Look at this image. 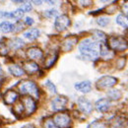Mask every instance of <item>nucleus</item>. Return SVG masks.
<instances>
[{"label":"nucleus","instance_id":"nucleus-1","mask_svg":"<svg viewBox=\"0 0 128 128\" xmlns=\"http://www.w3.org/2000/svg\"><path fill=\"white\" fill-rule=\"evenodd\" d=\"M79 50L85 58L89 60H96L100 55V44L91 38H85L79 44Z\"/></svg>","mask_w":128,"mask_h":128},{"label":"nucleus","instance_id":"nucleus-2","mask_svg":"<svg viewBox=\"0 0 128 128\" xmlns=\"http://www.w3.org/2000/svg\"><path fill=\"white\" fill-rule=\"evenodd\" d=\"M108 46L115 51H124L128 48V42L123 36H110L108 40Z\"/></svg>","mask_w":128,"mask_h":128},{"label":"nucleus","instance_id":"nucleus-3","mask_svg":"<svg viewBox=\"0 0 128 128\" xmlns=\"http://www.w3.org/2000/svg\"><path fill=\"white\" fill-rule=\"evenodd\" d=\"M19 89H20L21 93L28 94L30 96H32L34 98H38V96H40L38 89L36 85L34 82H32V81H25V82H23L19 86Z\"/></svg>","mask_w":128,"mask_h":128},{"label":"nucleus","instance_id":"nucleus-4","mask_svg":"<svg viewBox=\"0 0 128 128\" xmlns=\"http://www.w3.org/2000/svg\"><path fill=\"white\" fill-rule=\"evenodd\" d=\"M52 120L54 121L55 125L58 128H68L71 124V119L68 113L65 112H58L53 115Z\"/></svg>","mask_w":128,"mask_h":128},{"label":"nucleus","instance_id":"nucleus-5","mask_svg":"<svg viewBox=\"0 0 128 128\" xmlns=\"http://www.w3.org/2000/svg\"><path fill=\"white\" fill-rule=\"evenodd\" d=\"M117 83V79L112 76H104L96 82V88L98 90H106L113 87Z\"/></svg>","mask_w":128,"mask_h":128},{"label":"nucleus","instance_id":"nucleus-6","mask_svg":"<svg viewBox=\"0 0 128 128\" xmlns=\"http://www.w3.org/2000/svg\"><path fill=\"white\" fill-rule=\"evenodd\" d=\"M110 128H128V119L122 115H115L108 121Z\"/></svg>","mask_w":128,"mask_h":128},{"label":"nucleus","instance_id":"nucleus-7","mask_svg":"<svg viewBox=\"0 0 128 128\" xmlns=\"http://www.w3.org/2000/svg\"><path fill=\"white\" fill-rule=\"evenodd\" d=\"M21 102L23 104L24 110H25V113L27 115H31L32 113H34V112L36 108V104L34 102V100L31 98V96H24L21 100Z\"/></svg>","mask_w":128,"mask_h":128},{"label":"nucleus","instance_id":"nucleus-8","mask_svg":"<svg viewBox=\"0 0 128 128\" xmlns=\"http://www.w3.org/2000/svg\"><path fill=\"white\" fill-rule=\"evenodd\" d=\"M70 24H71V21H70L69 17L67 15H61V16H58L56 18L54 26L58 32H63L70 26Z\"/></svg>","mask_w":128,"mask_h":128},{"label":"nucleus","instance_id":"nucleus-9","mask_svg":"<svg viewBox=\"0 0 128 128\" xmlns=\"http://www.w3.org/2000/svg\"><path fill=\"white\" fill-rule=\"evenodd\" d=\"M68 100L63 96H57L56 98H54L51 102V108L55 112H60L63 110L64 108H66Z\"/></svg>","mask_w":128,"mask_h":128},{"label":"nucleus","instance_id":"nucleus-10","mask_svg":"<svg viewBox=\"0 0 128 128\" xmlns=\"http://www.w3.org/2000/svg\"><path fill=\"white\" fill-rule=\"evenodd\" d=\"M77 104H78V106H79L81 112L86 113V114L91 113L92 110H93V106H92L91 102L88 100L86 98H80L78 100Z\"/></svg>","mask_w":128,"mask_h":128},{"label":"nucleus","instance_id":"nucleus-11","mask_svg":"<svg viewBox=\"0 0 128 128\" xmlns=\"http://www.w3.org/2000/svg\"><path fill=\"white\" fill-rule=\"evenodd\" d=\"M77 42H78V38L76 36H68L63 40V42L61 44V49L63 51H70L74 48V46L77 44Z\"/></svg>","mask_w":128,"mask_h":128},{"label":"nucleus","instance_id":"nucleus-12","mask_svg":"<svg viewBox=\"0 0 128 128\" xmlns=\"http://www.w3.org/2000/svg\"><path fill=\"white\" fill-rule=\"evenodd\" d=\"M42 51L38 48H30L27 50V56L31 60H40L42 58Z\"/></svg>","mask_w":128,"mask_h":128},{"label":"nucleus","instance_id":"nucleus-13","mask_svg":"<svg viewBox=\"0 0 128 128\" xmlns=\"http://www.w3.org/2000/svg\"><path fill=\"white\" fill-rule=\"evenodd\" d=\"M110 108V102L108 98H100L96 102V108L100 112H108Z\"/></svg>","mask_w":128,"mask_h":128},{"label":"nucleus","instance_id":"nucleus-14","mask_svg":"<svg viewBox=\"0 0 128 128\" xmlns=\"http://www.w3.org/2000/svg\"><path fill=\"white\" fill-rule=\"evenodd\" d=\"M75 89L77 91H79L81 93L87 94L92 90V84L90 81H83V82H79L77 84H75Z\"/></svg>","mask_w":128,"mask_h":128},{"label":"nucleus","instance_id":"nucleus-15","mask_svg":"<svg viewBox=\"0 0 128 128\" xmlns=\"http://www.w3.org/2000/svg\"><path fill=\"white\" fill-rule=\"evenodd\" d=\"M18 93H16L15 91H7L5 94H4V96H3V100H4V102L7 104H12L16 102L18 100Z\"/></svg>","mask_w":128,"mask_h":128},{"label":"nucleus","instance_id":"nucleus-16","mask_svg":"<svg viewBox=\"0 0 128 128\" xmlns=\"http://www.w3.org/2000/svg\"><path fill=\"white\" fill-rule=\"evenodd\" d=\"M24 71L28 74H34L38 71V65L34 61H26L24 63Z\"/></svg>","mask_w":128,"mask_h":128},{"label":"nucleus","instance_id":"nucleus-17","mask_svg":"<svg viewBox=\"0 0 128 128\" xmlns=\"http://www.w3.org/2000/svg\"><path fill=\"white\" fill-rule=\"evenodd\" d=\"M8 69H9L10 73H11L13 76H15V77H21V76H23V75L25 74L24 69H23L20 65H18V64H11V65L8 67Z\"/></svg>","mask_w":128,"mask_h":128},{"label":"nucleus","instance_id":"nucleus-18","mask_svg":"<svg viewBox=\"0 0 128 128\" xmlns=\"http://www.w3.org/2000/svg\"><path fill=\"white\" fill-rule=\"evenodd\" d=\"M93 38H94V42H96L98 44L100 42V44H104L106 40V34L102 32V31H98V30L93 32Z\"/></svg>","mask_w":128,"mask_h":128},{"label":"nucleus","instance_id":"nucleus-19","mask_svg":"<svg viewBox=\"0 0 128 128\" xmlns=\"http://www.w3.org/2000/svg\"><path fill=\"white\" fill-rule=\"evenodd\" d=\"M57 57H58V55H57L56 52L48 54V56H46V60H44V67L46 68H50L51 66H53L54 63L56 62Z\"/></svg>","mask_w":128,"mask_h":128},{"label":"nucleus","instance_id":"nucleus-20","mask_svg":"<svg viewBox=\"0 0 128 128\" xmlns=\"http://www.w3.org/2000/svg\"><path fill=\"white\" fill-rule=\"evenodd\" d=\"M24 36L29 40H34L40 36V31L38 29H30L24 32Z\"/></svg>","mask_w":128,"mask_h":128},{"label":"nucleus","instance_id":"nucleus-21","mask_svg":"<svg viewBox=\"0 0 128 128\" xmlns=\"http://www.w3.org/2000/svg\"><path fill=\"white\" fill-rule=\"evenodd\" d=\"M14 28H15V26L12 25L11 23L7 22V21H4V22H2V23L0 24V31L2 32H5V34L15 31Z\"/></svg>","mask_w":128,"mask_h":128},{"label":"nucleus","instance_id":"nucleus-22","mask_svg":"<svg viewBox=\"0 0 128 128\" xmlns=\"http://www.w3.org/2000/svg\"><path fill=\"white\" fill-rule=\"evenodd\" d=\"M100 55L104 58H108V57H112V51L108 49L106 44H100Z\"/></svg>","mask_w":128,"mask_h":128},{"label":"nucleus","instance_id":"nucleus-23","mask_svg":"<svg viewBox=\"0 0 128 128\" xmlns=\"http://www.w3.org/2000/svg\"><path fill=\"white\" fill-rule=\"evenodd\" d=\"M9 46H10V48H13V49H19V48H21L24 46V42L20 38H12L10 40Z\"/></svg>","mask_w":128,"mask_h":128},{"label":"nucleus","instance_id":"nucleus-24","mask_svg":"<svg viewBox=\"0 0 128 128\" xmlns=\"http://www.w3.org/2000/svg\"><path fill=\"white\" fill-rule=\"evenodd\" d=\"M116 23L119 26H121V27H123L125 29H128V16H125L124 14L118 15L117 18H116Z\"/></svg>","mask_w":128,"mask_h":128},{"label":"nucleus","instance_id":"nucleus-25","mask_svg":"<svg viewBox=\"0 0 128 128\" xmlns=\"http://www.w3.org/2000/svg\"><path fill=\"white\" fill-rule=\"evenodd\" d=\"M108 96L112 100H119L121 98L122 95H121V92L118 91V90H110L108 93Z\"/></svg>","mask_w":128,"mask_h":128},{"label":"nucleus","instance_id":"nucleus-26","mask_svg":"<svg viewBox=\"0 0 128 128\" xmlns=\"http://www.w3.org/2000/svg\"><path fill=\"white\" fill-rule=\"evenodd\" d=\"M25 112V110H24V106H23V104L21 102H19L18 104H15V106L13 108V112L17 114V115H19V114H21V113H23V112Z\"/></svg>","mask_w":128,"mask_h":128},{"label":"nucleus","instance_id":"nucleus-27","mask_svg":"<svg viewBox=\"0 0 128 128\" xmlns=\"http://www.w3.org/2000/svg\"><path fill=\"white\" fill-rule=\"evenodd\" d=\"M44 128H58L55 125V123H54V121L52 120L51 117H48L46 119H44Z\"/></svg>","mask_w":128,"mask_h":128},{"label":"nucleus","instance_id":"nucleus-28","mask_svg":"<svg viewBox=\"0 0 128 128\" xmlns=\"http://www.w3.org/2000/svg\"><path fill=\"white\" fill-rule=\"evenodd\" d=\"M96 23L102 27H106L110 24V19L108 17H98V20H96Z\"/></svg>","mask_w":128,"mask_h":128},{"label":"nucleus","instance_id":"nucleus-29","mask_svg":"<svg viewBox=\"0 0 128 128\" xmlns=\"http://www.w3.org/2000/svg\"><path fill=\"white\" fill-rule=\"evenodd\" d=\"M44 16L46 18H54V17L58 16V12L55 9H50V10H46L44 12Z\"/></svg>","mask_w":128,"mask_h":128},{"label":"nucleus","instance_id":"nucleus-30","mask_svg":"<svg viewBox=\"0 0 128 128\" xmlns=\"http://www.w3.org/2000/svg\"><path fill=\"white\" fill-rule=\"evenodd\" d=\"M24 15V13L20 10V9H17L15 11H13V12H11V18H13V19H16V20H19V19H21L22 17Z\"/></svg>","mask_w":128,"mask_h":128},{"label":"nucleus","instance_id":"nucleus-31","mask_svg":"<svg viewBox=\"0 0 128 128\" xmlns=\"http://www.w3.org/2000/svg\"><path fill=\"white\" fill-rule=\"evenodd\" d=\"M19 9H20L23 13H25V12H30V11L32 10V5H31L30 3H25V4H23Z\"/></svg>","mask_w":128,"mask_h":128},{"label":"nucleus","instance_id":"nucleus-32","mask_svg":"<svg viewBox=\"0 0 128 128\" xmlns=\"http://www.w3.org/2000/svg\"><path fill=\"white\" fill-rule=\"evenodd\" d=\"M88 128H106V126H104V123H102V122H100V121H93V122L88 126Z\"/></svg>","mask_w":128,"mask_h":128},{"label":"nucleus","instance_id":"nucleus-33","mask_svg":"<svg viewBox=\"0 0 128 128\" xmlns=\"http://www.w3.org/2000/svg\"><path fill=\"white\" fill-rule=\"evenodd\" d=\"M46 86L48 89L50 90V92H52V93H56V88H55V86H54V85H53V84H52L49 80L46 81Z\"/></svg>","mask_w":128,"mask_h":128},{"label":"nucleus","instance_id":"nucleus-34","mask_svg":"<svg viewBox=\"0 0 128 128\" xmlns=\"http://www.w3.org/2000/svg\"><path fill=\"white\" fill-rule=\"evenodd\" d=\"M125 63H126V60H125V58H120V59H118L117 60V67L119 68V69H121V68H123L124 66H125Z\"/></svg>","mask_w":128,"mask_h":128},{"label":"nucleus","instance_id":"nucleus-35","mask_svg":"<svg viewBox=\"0 0 128 128\" xmlns=\"http://www.w3.org/2000/svg\"><path fill=\"white\" fill-rule=\"evenodd\" d=\"M1 18H11V12H3V11H0V19Z\"/></svg>","mask_w":128,"mask_h":128},{"label":"nucleus","instance_id":"nucleus-36","mask_svg":"<svg viewBox=\"0 0 128 128\" xmlns=\"http://www.w3.org/2000/svg\"><path fill=\"white\" fill-rule=\"evenodd\" d=\"M122 11L124 12V15L125 16H128V2H125L122 5Z\"/></svg>","mask_w":128,"mask_h":128},{"label":"nucleus","instance_id":"nucleus-37","mask_svg":"<svg viewBox=\"0 0 128 128\" xmlns=\"http://www.w3.org/2000/svg\"><path fill=\"white\" fill-rule=\"evenodd\" d=\"M25 23H26V25L31 26V25L34 24V20H32L31 17H27V18L25 19Z\"/></svg>","mask_w":128,"mask_h":128},{"label":"nucleus","instance_id":"nucleus-38","mask_svg":"<svg viewBox=\"0 0 128 128\" xmlns=\"http://www.w3.org/2000/svg\"><path fill=\"white\" fill-rule=\"evenodd\" d=\"M23 128H36V126L32 125V124H27V125H25Z\"/></svg>","mask_w":128,"mask_h":128},{"label":"nucleus","instance_id":"nucleus-39","mask_svg":"<svg viewBox=\"0 0 128 128\" xmlns=\"http://www.w3.org/2000/svg\"><path fill=\"white\" fill-rule=\"evenodd\" d=\"M3 77V70H2V67L0 66V79Z\"/></svg>","mask_w":128,"mask_h":128},{"label":"nucleus","instance_id":"nucleus-40","mask_svg":"<svg viewBox=\"0 0 128 128\" xmlns=\"http://www.w3.org/2000/svg\"><path fill=\"white\" fill-rule=\"evenodd\" d=\"M32 2H34V3H36L38 5H40V4H42V1H32Z\"/></svg>","mask_w":128,"mask_h":128}]
</instances>
